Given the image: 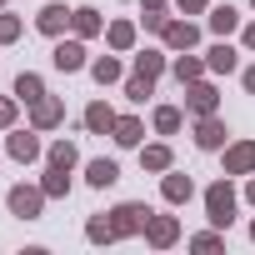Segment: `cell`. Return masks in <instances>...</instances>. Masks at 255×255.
Listing matches in <instances>:
<instances>
[{"instance_id":"obj_19","label":"cell","mask_w":255,"mask_h":255,"mask_svg":"<svg viewBox=\"0 0 255 255\" xmlns=\"http://www.w3.org/2000/svg\"><path fill=\"white\" fill-rule=\"evenodd\" d=\"M40 185H45V195H50V200H60V195H70V170H65V165H50Z\"/></svg>"},{"instance_id":"obj_37","label":"cell","mask_w":255,"mask_h":255,"mask_svg":"<svg viewBox=\"0 0 255 255\" xmlns=\"http://www.w3.org/2000/svg\"><path fill=\"white\" fill-rule=\"evenodd\" d=\"M245 200H250V205H255V180H250V185H245Z\"/></svg>"},{"instance_id":"obj_15","label":"cell","mask_w":255,"mask_h":255,"mask_svg":"<svg viewBox=\"0 0 255 255\" xmlns=\"http://www.w3.org/2000/svg\"><path fill=\"white\" fill-rule=\"evenodd\" d=\"M205 70H215V75H230V70H235V50H230L225 40H220V45H210V50H205Z\"/></svg>"},{"instance_id":"obj_3","label":"cell","mask_w":255,"mask_h":255,"mask_svg":"<svg viewBox=\"0 0 255 255\" xmlns=\"http://www.w3.org/2000/svg\"><path fill=\"white\" fill-rule=\"evenodd\" d=\"M205 215H210V225H230L235 220V190H230V180H215L210 190H205Z\"/></svg>"},{"instance_id":"obj_25","label":"cell","mask_w":255,"mask_h":255,"mask_svg":"<svg viewBox=\"0 0 255 255\" xmlns=\"http://www.w3.org/2000/svg\"><path fill=\"white\" fill-rule=\"evenodd\" d=\"M170 70H175V80H180V85H190V80H200V70H205V60H195V55H180V60H175Z\"/></svg>"},{"instance_id":"obj_23","label":"cell","mask_w":255,"mask_h":255,"mask_svg":"<svg viewBox=\"0 0 255 255\" xmlns=\"http://www.w3.org/2000/svg\"><path fill=\"white\" fill-rule=\"evenodd\" d=\"M160 70H165V55H160V50H140V55H135V75H145V80H155Z\"/></svg>"},{"instance_id":"obj_10","label":"cell","mask_w":255,"mask_h":255,"mask_svg":"<svg viewBox=\"0 0 255 255\" xmlns=\"http://www.w3.org/2000/svg\"><path fill=\"white\" fill-rule=\"evenodd\" d=\"M70 20H75V10H65L60 0H55V5H45V10L35 15V25H40V35H60V30H65Z\"/></svg>"},{"instance_id":"obj_38","label":"cell","mask_w":255,"mask_h":255,"mask_svg":"<svg viewBox=\"0 0 255 255\" xmlns=\"http://www.w3.org/2000/svg\"><path fill=\"white\" fill-rule=\"evenodd\" d=\"M250 240H255V225H250Z\"/></svg>"},{"instance_id":"obj_11","label":"cell","mask_w":255,"mask_h":255,"mask_svg":"<svg viewBox=\"0 0 255 255\" xmlns=\"http://www.w3.org/2000/svg\"><path fill=\"white\" fill-rule=\"evenodd\" d=\"M30 120H35V130H50V125H60V120H65V105L45 95V100H35V105H30Z\"/></svg>"},{"instance_id":"obj_27","label":"cell","mask_w":255,"mask_h":255,"mask_svg":"<svg viewBox=\"0 0 255 255\" xmlns=\"http://www.w3.org/2000/svg\"><path fill=\"white\" fill-rule=\"evenodd\" d=\"M180 120H185V115H180L175 105H160V110H155V130H160V135H175Z\"/></svg>"},{"instance_id":"obj_14","label":"cell","mask_w":255,"mask_h":255,"mask_svg":"<svg viewBox=\"0 0 255 255\" xmlns=\"http://www.w3.org/2000/svg\"><path fill=\"white\" fill-rule=\"evenodd\" d=\"M85 180H90L95 190H105V185L120 180V165H115V160H90V165H85Z\"/></svg>"},{"instance_id":"obj_17","label":"cell","mask_w":255,"mask_h":255,"mask_svg":"<svg viewBox=\"0 0 255 255\" xmlns=\"http://www.w3.org/2000/svg\"><path fill=\"white\" fill-rule=\"evenodd\" d=\"M10 155H15L20 165H25V160H35V155H40V140H35V130H15V135H10Z\"/></svg>"},{"instance_id":"obj_4","label":"cell","mask_w":255,"mask_h":255,"mask_svg":"<svg viewBox=\"0 0 255 255\" xmlns=\"http://www.w3.org/2000/svg\"><path fill=\"white\" fill-rule=\"evenodd\" d=\"M145 240H150L155 250L175 245V240H180V220H175V215H150V220H145Z\"/></svg>"},{"instance_id":"obj_39","label":"cell","mask_w":255,"mask_h":255,"mask_svg":"<svg viewBox=\"0 0 255 255\" xmlns=\"http://www.w3.org/2000/svg\"><path fill=\"white\" fill-rule=\"evenodd\" d=\"M0 5H5V0H0Z\"/></svg>"},{"instance_id":"obj_36","label":"cell","mask_w":255,"mask_h":255,"mask_svg":"<svg viewBox=\"0 0 255 255\" xmlns=\"http://www.w3.org/2000/svg\"><path fill=\"white\" fill-rule=\"evenodd\" d=\"M140 5H145V10H165V0H140Z\"/></svg>"},{"instance_id":"obj_31","label":"cell","mask_w":255,"mask_h":255,"mask_svg":"<svg viewBox=\"0 0 255 255\" xmlns=\"http://www.w3.org/2000/svg\"><path fill=\"white\" fill-rule=\"evenodd\" d=\"M190 245H195V250H220V235H215V230H205V235H195Z\"/></svg>"},{"instance_id":"obj_8","label":"cell","mask_w":255,"mask_h":255,"mask_svg":"<svg viewBox=\"0 0 255 255\" xmlns=\"http://www.w3.org/2000/svg\"><path fill=\"white\" fill-rule=\"evenodd\" d=\"M185 105H190L195 115H215L220 95H215V85H205V80H190V85H185Z\"/></svg>"},{"instance_id":"obj_40","label":"cell","mask_w":255,"mask_h":255,"mask_svg":"<svg viewBox=\"0 0 255 255\" xmlns=\"http://www.w3.org/2000/svg\"><path fill=\"white\" fill-rule=\"evenodd\" d=\"M250 5H255V0H250Z\"/></svg>"},{"instance_id":"obj_21","label":"cell","mask_w":255,"mask_h":255,"mask_svg":"<svg viewBox=\"0 0 255 255\" xmlns=\"http://www.w3.org/2000/svg\"><path fill=\"white\" fill-rule=\"evenodd\" d=\"M140 165L155 170V175H165V170H170V145H145V150H140Z\"/></svg>"},{"instance_id":"obj_6","label":"cell","mask_w":255,"mask_h":255,"mask_svg":"<svg viewBox=\"0 0 255 255\" xmlns=\"http://www.w3.org/2000/svg\"><path fill=\"white\" fill-rule=\"evenodd\" d=\"M160 40H165L170 50H195L200 30H195L190 20H165V25H160Z\"/></svg>"},{"instance_id":"obj_33","label":"cell","mask_w":255,"mask_h":255,"mask_svg":"<svg viewBox=\"0 0 255 255\" xmlns=\"http://www.w3.org/2000/svg\"><path fill=\"white\" fill-rule=\"evenodd\" d=\"M205 5H210V0H180V10H185V15H195V10H205Z\"/></svg>"},{"instance_id":"obj_26","label":"cell","mask_w":255,"mask_h":255,"mask_svg":"<svg viewBox=\"0 0 255 255\" xmlns=\"http://www.w3.org/2000/svg\"><path fill=\"white\" fill-rule=\"evenodd\" d=\"M90 75H95L100 85H115V80H120V60H115V55H100V60L90 65Z\"/></svg>"},{"instance_id":"obj_18","label":"cell","mask_w":255,"mask_h":255,"mask_svg":"<svg viewBox=\"0 0 255 255\" xmlns=\"http://www.w3.org/2000/svg\"><path fill=\"white\" fill-rule=\"evenodd\" d=\"M70 25H75V35H80V40H90V35H100V30H105V20H100V15H95L90 5H80Z\"/></svg>"},{"instance_id":"obj_5","label":"cell","mask_w":255,"mask_h":255,"mask_svg":"<svg viewBox=\"0 0 255 255\" xmlns=\"http://www.w3.org/2000/svg\"><path fill=\"white\" fill-rule=\"evenodd\" d=\"M225 135H230V130H225L220 115H200V120H195V145H200V150H220Z\"/></svg>"},{"instance_id":"obj_1","label":"cell","mask_w":255,"mask_h":255,"mask_svg":"<svg viewBox=\"0 0 255 255\" xmlns=\"http://www.w3.org/2000/svg\"><path fill=\"white\" fill-rule=\"evenodd\" d=\"M150 215H155L150 205H140V200H125V205H115L110 215H95V220L85 225V235H90L95 245H110V240H125V235L145 230V220H150Z\"/></svg>"},{"instance_id":"obj_20","label":"cell","mask_w":255,"mask_h":255,"mask_svg":"<svg viewBox=\"0 0 255 255\" xmlns=\"http://www.w3.org/2000/svg\"><path fill=\"white\" fill-rule=\"evenodd\" d=\"M160 190H165V200H170V205H185V200L195 195L190 175H165V185H160Z\"/></svg>"},{"instance_id":"obj_30","label":"cell","mask_w":255,"mask_h":255,"mask_svg":"<svg viewBox=\"0 0 255 255\" xmlns=\"http://www.w3.org/2000/svg\"><path fill=\"white\" fill-rule=\"evenodd\" d=\"M10 40H20V20L15 15H0V45H10Z\"/></svg>"},{"instance_id":"obj_35","label":"cell","mask_w":255,"mask_h":255,"mask_svg":"<svg viewBox=\"0 0 255 255\" xmlns=\"http://www.w3.org/2000/svg\"><path fill=\"white\" fill-rule=\"evenodd\" d=\"M240 80H245V90H250V95H255V65H250V70H245V75H240Z\"/></svg>"},{"instance_id":"obj_24","label":"cell","mask_w":255,"mask_h":255,"mask_svg":"<svg viewBox=\"0 0 255 255\" xmlns=\"http://www.w3.org/2000/svg\"><path fill=\"white\" fill-rule=\"evenodd\" d=\"M45 160H50V165H65V170H75V160H80V150H75L70 140H55V145L45 150Z\"/></svg>"},{"instance_id":"obj_2","label":"cell","mask_w":255,"mask_h":255,"mask_svg":"<svg viewBox=\"0 0 255 255\" xmlns=\"http://www.w3.org/2000/svg\"><path fill=\"white\" fill-rule=\"evenodd\" d=\"M45 185H15L10 195H5V205H10V215H20V220H40V210H45Z\"/></svg>"},{"instance_id":"obj_9","label":"cell","mask_w":255,"mask_h":255,"mask_svg":"<svg viewBox=\"0 0 255 255\" xmlns=\"http://www.w3.org/2000/svg\"><path fill=\"white\" fill-rule=\"evenodd\" d=\"M255 170V140H240L225 150V175H250Z\"/></svg>"},{"instance_id":"obj_29","label":"cell","mask_w":255,"mask_h":255,"mask_svg":"<svg viewBox=\"0 0 255 255\" xmlns=\"http://www.w3.org/2000/svg\"><path fill=\"white\" fill-rule=\"evenodd\" d=\"M155 90V80H145V75H130V80H125V95H130L135 105H145V95Z\"/></svg>"},{"instance_id":"obj_16","label":"cell","mask_w":255,"mask_h":255,"mask_svg":"<svg viewBox=\"0 0 255 255\" xmlns=\"http://www.w3.org/2000/svg\"><path fill=\"white\" fill-rule=\"evenodd\" d=\"M15 100H25V105H35V100H45V80L40 75H15Z\"/></svg>"},{"instance_id":"obj_13","label":"cell","mask_w":255,"mask_h":255,"mask_svg":"<svg viewBox=\"0 0 255 255\" xmlns=\"http://www.w3.org/2000/svg\"><path fill=\"white\" fill-rule=\"evenodd\" d=\"M115 145H140V135H145V125L135 120V115H115Z\"/></svg>"},{"instance_id":"obj_28","label":"cell","mask_w":255,"mask_h":255,"mask_svg":"<svg viewBox=\"0 0 255 255\" xmlns=\"http://www.w3.org/2000/svg\"><path fill=\"white\" fill-rule=\"evenodd\" d=\"M235 25H240V15H235V10H230V5H220V10H215V15H210V30H215V35H230V30H235Z\"/></svg>"},{"instance_id":"obj_12","label":"cell","mask_w":255,"mask_h":255,"mask_svg":"<svg viewBox=\"0 0 255 255\" xmlns=\"http://www.w3.org/2000/svg\"><path fill=\"white\" fill-rule=\"evenodd\" d=\"M85 130H95V135H105V130H115V110H110L105 100H95V105H85Z\"/></svg>"},{"instance_id":"obj_32","label":"cell","mask_w":255,"mask_h":255,"mask_svg":"<svg viewBox=\"0 0 255 255\" xmlns=\"http://www.w3.org/2000/svg\"><path fill=\"white\" fill-rule=\"evenodd\" d=\"M15 125V100H0V130H10Z\"/></svg>"},{"instance_id":"obj_34","label":"cell","mask_w":255,"mask_h":255,"mask_svg":"<svg viewBox=\"0 0 255 255\" xmlns=\"http://www.w3.org/2000/svg\"><path fill=\"white\" fill-rule=\"evenodd\" d=\"M240 40H245V50H255V20H250V25L240 30Z\"/></svg>"},{"instance_id":"obj_22","label":"cell","mask_w":255,"mask_h":255,"mask_svg":"<svg viewBox=\"0 0 255 255\" xmlns=\"http://www.w3.org/2000/svg\"><path fill=\"white\" fill-rule=\"evenodd\" d=\"M105 40H110V50H130V45H135V25H130V20H115V25L105 30Z\"/></svg>"},{"instance_id":"obj_7","label":"cell","mask_w":255,"mask_h":255,"mask_svg":"<svg viewBox=\"0 0 255 255\" xmlns=\"http://www.w3.org/2000/svg\"><path fill=\"white\" fill-rule=\"evenodd\" d=\"M50 60H55V70L75 75V70H85V45H80V40H60V45L50 50Z\"/></svg>"}]
</instances>
